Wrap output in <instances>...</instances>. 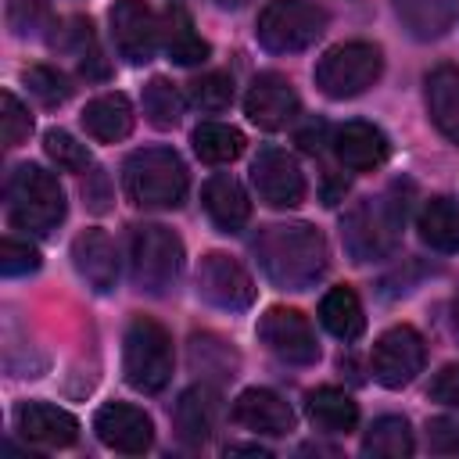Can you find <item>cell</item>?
<instances>
[{"label":"cell","instance_id":"cell-38","mask_svg":"<svg viewBox=\"0 0 459 459\" xmlns=\"http://www.w3.org/2000/svg\"><path fill=\"white\" fill-rule=\"evenodd\" d=\"M36 269H39V251L29 240L7 237L0 244V273L4 276H25V273H36Z\"/></svg>","mask_w":459,"mask_h":459},{"label":"cell","instance_id":"cell-12","mask_svg":"<svg viewBox=\"0 0 459 459\" xmlns=\"http://www.w3.org/2000/svg\"><path fill=\"white\" fill-rule=\"evenodd\" d=\"M108 25L115 50L129 65H147L154 57L161 43V22L143 0H115V7L108 11Z\"/></svg>","mask_w":459,"mask_h":459},{"label":"cell","instance_id":"cell-34","mask_svg":"<svg viewBox=\"0 0 459 459\" xmlns=\"http://www.w3.org/2000/svg\"><path fill=\"white\" fill-rule=\"evenodd\" d=\"M186 97L197 111H222L233 100V79L226 72H204L186 86Z\"/></svg>","mask_w":459,"mask_h":459},{"label":"cell","instance_id":"cell-41","mask_svg":"<svg viewBox=\"0 0 459 459\" xmlns=\"http://www.w3.org/2000/svg\"><path fill=\"white\" fill-rule=\"evenodd\" d=\"M82 197L93 212H108V201H111V186H108V172L104 169H90L86 179H82Z\"/></svg>","mask_w":459,"mask_h":459},{"label":"cell","instance_id":"cell-26","mask_svg":"<svg viewBox=\"0 0 459 459\" xmlns=\"http://www.w3.org/2000/svg\"><path fill=\"white\" fill-rule=\"evenodd\" d=\"M416 230L427 247H434L441 255H455L459 251V201L430 197L416 215Z\"/></svg>","mask_w":459,"mask_h":459},{"label":"cell","instance_id":"cell-4","mask_svg":"<svg viewBox=\"0 0 459 459\" xmlns=\"http://www.w3.org/2000/svg\"><path fill=\"white\" fill-rule=\"evenodd\" d=\"M122 186L140 208H179L190 179L172 147H140L122 165Z\"/></svg>","mask_w":459,"mask_h":459},{"label":"cell","instance_id":"cell-11","mask_svg":"<svg viewBox=\"0 0 459 459\" xmlns=\"http://www.w3.org/2000/svg\"><path fill=\"white\" fill-rule=\"evenodd\" d=\"M197 294L222 312H244L255 301V280L247 269L226 255V251H208L197 262Z\"/></svg>","mask_w":459,"mask_h":459},{"label":"cell","instance_id":"cell-29","mask_svg":"<svg viewBox=\"0 0 459 459\" xmlns=\"http://www.w3.org/2000/svg\"><path fill=\"white\" fill-rule=\"evenodd\" d=\"M412 452H416V437L405 416H377L362 437V455L409 459Z\"/></svg>","mask_w":459,"mask_h":459},{"label":"cell","instance_id":"cell-25","mask_svg":"<svg viewBox=\"0 0 459 459\" xmlns=\"http://www.w3.org/2000/svg\"><path fill=\"white\" fill-rule=\"evenodd\" d=\"M305 412H308L312 427L323 430V434H348V430H355V423H359V405H355V398H351L348 391H341V387H330V384L308 391Z\"/></svg>","mask_w":459,"mask_h":459},{"label":"cell","instance_id":"cell-39","mask_svg":"<svg viewBox=\"0 0 459 459\" xmlns=\"http://www.w3.org/2000/svg\"><path fill=\"white\" fill-rule=\"evenodd\" d=\"M427 445L437 455H459V416H437L427 423Z\"/></svg>","mask_w":459,"mask_h":459},{"label":"cell","instance_id":"cell-30","mask_svg":"<svg viewBox=\"0 0 459 459\" xmlns=\"http://www.w3.org/2000/svg\"><path fill=\"white\" fill-rule=\"evenodd\" d=\"M190 143H194V154L208 165H226L233 158H240L244 151V133L237 126H226V122H201L194 133H190Z\"/></svg>","mask_w":459,"mask_h":459},{"label":"cell","instance_id":"cell-6","mask_svg":"<svg viewBox=\"0 0 459 459\" xmlns=\"http://www.w3.org/2000/svg\"><path fill=\"white\" fill-rule=\"evenodd\" d=\"M122 373H126L129 387H136L143 394H158L169 387L172 337L158 319H151V316L129 319L126 337H122Z\"/></svg>","mask_w":459,"mask_h":459},{"label":"cell","instance_id":"cell-5","mask_svg":"<svg viewBox=\"0 0 459 459\" xmlns=\"http://www.w3.org/2000/svg\"><path fill=\"white\" fill-rule=\"evenodd\" d=\"M183 273V240L161 226V222H143L129 233V276L133 287L161 298L179 283Z\"/></svg>","mask_w":459,"mask_h":459},{"label":"cell","instance_id":"cell-8","mask_svg":"<svg viewBox=\"0 0 459 459\" xmlns=\"http://www.w3.org/2000/svg\"><path fill=\"white\" fill-rule=\"evenodd\" d=\"M326 11L312 0H269L258 14L255 36L269 54H298L326 32Z\"/></svg>","mask_w":459,"mask_h":459},{"label":"cell","instance_id":"cell-43","mask_svg":"<svg viewBox=\"0 0 459 459\" xmlns=\"http://www.w3.org/2000/svg\"><path fill=\"white\" fill-rule=\"evenodd\" d=\"M323 133H326L323 126H308V129L298 136V143H301L308 154H316V151H323Z\"/></svg>","mask_w":459,"mask_h":459},{"label":"cell","instance_id":"cell-13","mask_svg":"<svg viewBox=\"0 0 459 459\" xmlns=\"http://www.w3.org/2000/svg\"><path fill=\"white\" fill-rule=\"evenodd\" d=\"M251 183L269 208H294L305 201V172L280 147H262L251 161Z\"/></svg>","mask_w":459,"mask_h":459},{"label":"cell","instance_id":"cell-18","mask_svg":"<svg viewBox=\"0 0 459 459\" xmlns=\"http://www.w3.org/2000/svg\"><path fill=\"white\" fill-rule=\"evenodd\" d=\"M233 420L255 434H269V437H283L287 430H294V409L269 387H247L237 394L233 402Z\"/></svg>","mask_w":459,"mask_h":459},{"label":"cell","instance_id":"cell-9","mask_svg":"<svg viewBox=\"0 0 459 459\" xmlns=\"http://www.w3.org/2000/svg\"><path fill=\"white\" fill-rule=\"evenodd\" d=\"M258 341L269 348V355H276L287 366H312L319 359L316 330L308 316H301L298 308H265V316L258 319Z\"/></svg>","mask_w":459,"mask_h":459},{"label":"cell","instance_id":"cell-42","mask_svg":"<svg viewBox=\"0 0 459 459\" xmlns=\"http://www.w3.org/2000/svg\"><path fill=\"white\" fill-rule=\"evenodd\" d=\"M7 14H11V25L18 32H36L39 22L47 18V11H43L39 0H11V11Z\"/></svg>","mask_w":459,"mask_h":459},{"label":"cell","instance_id":"cell-14","mask_svg":"<svg viewBox=\"0 0 459 459\" xmlns=\"http://www.w3.org/2000/svg\"><path fill=\"white\" fill-rule=\"evenodd\" d=\"M93 430L97 437L122 455H143L154 445V423L140 405L129 402H108L97 409L93 416Z\"/></svg>","mask_w":459,"mask_h":459},{"label":"cell","instance_id":"cell-33","mask_svg":"<svg viewBox=\"0 0 459 459\" xmlns=\"http://www.w3.org/2000/svg\"><path fill=\"white\" fill-rule=\"evenodd\" d=\"M190 366L201 377H233L237 351L222 337H215V333H194V341H190Z\"/></svg>","mask_w":459,"mask_h":459},{"label":"cell","instance_id":"cell-28","mask_svg":"<svg viewBox=\"0 0 459 459\" xmlns=\"http://www.w3.org/2000/svg\"><path fill=\"white\" fill-rule=\"evenodd\" d=\"M319 323L337 337V341H355L366 330V312L362 301L351 287H333L319 301Z\"/></svg>","mask_w":459,"mask_h":459},{"label":"cell","instance_id":"cell-36","mask_svg":"<svg viewBox=\"0 0 459 459\" xmlns=\"http://www.w3.org/2000/svg\"><path fill=\"white\" fill-rule=\"evenodd\" d=\"M25 86H29V93H32L39 104H47V108H57V104H65V100L72 97L68 79H65L57 68H50V65H32V68H25Z\"/></svg>","mask_w":459,"mask_h":459},{"label":"cell","instance_id":"cell-7","mask_svg":"<svg viewBox=\"0 0 459 459\" xmlns=\"http://www.w3.org/2000/svg\"><path fill=\"white\" fill-rule=\"evenodd\" d=\"M384 72V54L377 43L369 39H348V43H337L330 47L319 61H316V86L323 97L330 100H351V97H362L369 86H377Z\"/></svg>","mask_w":459,"mask_h":459},{"label":"cell","instance_id":"cell-37","mask_svg":"<svg viewBox=\"0 0 459 459\" xmlns=\"http://www.w3.org/2000/svg\"><path fill=\"white\" fill-rule=\"evenodd\" d=\"M0 126H4V147H18L32 133V115L11 90L0 93Z\"/></svg>","mask_w":459,"mask_h":459},{"label":"cell","instance_id":"cell-46","mask_svg":"<svg viewBox=\"0 0 459 459\" xmlns=\"http://www.w3.org/2000/svg\"><path fill=\"white\" fill-rule=\"evenodd\" d=\"M215 4H219V7H226V11H237V7H244L247 0H215Z\"/></svg>","mask_w":459,"mask_h":459},{"label":"cell","instance_id":"cell-31","mask_svg":"<svg viewBox=\"0 0 459 459\" xmlns=\"http://www.w3.org/2000/svg\"><path fill=\"white\" fill-rule=\"evenodd\" d=\"M143 115L154 129H172L183 118V93L165 75H154L143 86Z\"/></svg>","mask_w":459,"mask_h":459},{"label":"cell","instance_id":"cell-45","mask_svg":"<svg viewBox=\"0 0 459 459\" xmlns=\"http://www.w3.org/2000/svg\"><path fill=\"white\" fill-rule=\"evenodd\" d=\"M452 333H455V341H459V294L452 298Z\"/></svg>","mask_w":459,"mask_h":459},{"label":"cell","instance_id":"cell-17","mask_svg":"<svg viewBox=\"0 0 459 459\" xmlns=\"http://www.w3.org/2000/svg\"><path fill=\"white\" fill-rule=\"evenodd\" d=\"M72 265L97 294H111L118 283V251L104 230H82L72 240Z\"/></svg>","mask_w":459,"mask_h":459},{"label":"cell","instance_id":"cell-22","mask_svg":"<svg viewBox=\"0 0 459 459\" xmlns=\"http://www.w3.org/2000/svg\"><path fill=\"white\" fill-rule=\"evenodd\" d=\"M423 93L434 129L445 140L459 143V65H437L434 72H427Z\"/></svg>","mask_w":459,"mask_h":459},{"label":"cell","instance_id":"cell-3","mask_svg":"<svg viewBox=\"0 0 459 459\" xmlns=\"http://www.w3.org/2000/svg\"><path fill=\"white\" fill-rule=\"evenodd\" d=\"M7 219L14 230L22 233H32V237H47L54 233L61 222H65V190L57 183L54 172H47L43 165H18L11 176H7Z\"/></svg>","mask_w":459,"mask_h":459},{"label":"cell","instance_id":"cell-40","mask_svg":"<svg viewBox=\"0 0 459 459\" xmlns=\"http://www.w3.org/2000/svg\"><path fill=\"white\" fill-rule=\"evenodd\" d=\"M430 398L441 405H455L459 409V362L441 366V373L430 380Z\"/></svg>","mask_w":459,"mask_h":459},{"label":"cell","instance_id":"cell-24","mask_svg":"<svg viewBox=\"0 0 459 459\" xmlns=\"http://www.w3.org/2000/svg\"><path fill=\"white\" fill-rule=\"evenodd\" d=\"M82 129L97 143H118L133 133V104L126 93H100L82 108Z\"/></svg>","mask_w":459,"mask_h":459},{"label":"cell","instance_id":"cell-27","mask_svg":"<svg viewBox=\"0 0 459 459\" xmlns=\"http://www.w3.org/2000/svg\"><path fill=\"white\" fill-rule=\"evenodd\" d=\"M161 39H165V54L176 65H201L212 47L201 39V32L194 29V18L186 14L183 4H169L165 22H161Z\"/></svg>","mask_w":459,"mask_h":459},{"label":"cell","instance_id":"cell-44","mask_svg":"<svg viewBox=\"0 0 459 459\" xmlns=\"http://www.w3.org/2000/svg\"><path fill=\"white\" fill-rule=\"evenodd\" d=\"M237 452H244V455H269L262 445H230L226 448V455H237Z\"/></svg>","mask_w":459,"mask_h":459},{"label":"cell","instance_id":"cell-23","mask_svg":"<svg viewBox=\"0 0 459 459\" xmlns=\"http://www.w3.org/2000/svg\"><path fill=\"white\" fill-rule=\"evenodd\" d=\"M394 18L412 39H441L459 22V0H391Z\"/></svg>","mask_w":459,"mask_h":459},{"label":"cell","instance_id":"cell-16","mask_svg":"<svg viewBox=\"0 0 459 459\" xmlns=\"http://www.w3.org/2000/svg\"><path fill=\"white\" fill-rule=\"evenodd\" d=\"M222 420V394L212 387V384H194L179 394L176 409H172V423H176V434L179 441L186 445H204L215 427Z\"/></svg>","mask_w":459,"mask_h":459},{"label":"cell","instance_id":"cell-35","mask_svg":"<svg viewBox=\"0 0 459 459\" xmlns=\"http://www.w3.org/2000/svg\"><path fill=\"white\" fill-rule=\"evenodd\" d=\"M43 147H47V158H50L57 169H65V172H86V169H90V151H86V143H79V140H75L72 133H65V129H47Z\"/></svg>","mask_w":459,"mask_h":459},{"label":"cell","instance_id":"cell-15","mask_svg":"<svg viewBox=\"0 0 459 459\" xmlns=\"http://www.w3.org/2000/svg\"><path fill=\"white\" fill-rule=\"evenodd\" d=\"M301 100H298V90L287 75L280 72H258L247 86V97H244V111L247 118L258 126V129H283L294 122Z\"/></svg>","mask_w":459,"mask_h":459},{"label":"cell","instance_id":"cell-20","mask_svg":"<svg viewBox=\"0 0 459 459\" xmlns=\"http://www.w3.org/2000/svg\"><path fill=\"white\" fill-rule=\"evenodd\" d=\"M14 427L22 430V437L47 445V448H65L79 437L75 416L50 405V402H22L14 412Z\"/></svg>","mask_w":459,"mask_h":459},{"label":"cell","instance_id":"cell-10","mask_svg":"<svg viewBox=\"0 0 459 459\" xmlns=\"http://www.w3.org/2000/svg\"><path fill=\"white\" fill-rule=\"evenodd\" d=\"M423 362H427V344H423L420 330H412V326H405V323L384 330V333L377 337L373 351H369V366H373L377 384H384V387H391V391L412 384L416 373L423 369Z\"/></svg>","mask_w":459,"mask_h":459},{"label":"cell","instance_id":"cell-19","mask_svg":"<svg viewBox=\"0 0 459 459\" xmlns=\"http://www.w3.org/2000/svg\"><path fill=\"white\" fill-rule=\"evenodd\" d=\"M333 154L344 169L351 172H369L380 169L387 161V136L384 129H377L373 122H344L341 129H333Z\"/></svg>","mask_w":459,"mask_h":459},{"label":"cell","instance_id":"cell-1","mask_svg":"<svg viewBox=\"0 0 459 459\" xmlns=\"http://www.w3.org/2000/svg\"><path fill=\"white\" fill-rule=\"evenodd\" d=\"M251 255L262 276L280 290H308L330 265L326 237L312 222H269L255 233Z\"/></svg>","mask_w":459,"mask_h":459},{"label":"cell","instance_id":"cell-32","mask_svg":"<svg viewBox=\"0 0 459 459\" xmlns=\"http://www.w3.org/2000/svg\"><path fill=\"white\" fill-rule=\"evenodd\" d=\"M61 47L75 57V65H79V72L86 79H104L108 75V61L100 57L97 39H93V25L86 18H72V29H65Z\"/></svg>","mask_w":459,"mask_h":459},{"label":"cell","instance_id":"cell-21","mask_svg":"<svg viewBox=\"0 0 459 459\" xmlns=\"http://www.w3.org/2000/svg\"><path fill=\"white\" fill-rule=\"evenodd\" d=\"M201 204L208 212V219L222 230V233H240L251 219V201L244 194V186L230 176V172H215L204 186H201Z\"/></svg>","mask_w":459,"mask_h":459},{"label":"cell","instance_id":"cell-2","mask_svg":"<svg viewBox=\"0 0 459 459\" xmlns=\"http://www.w3.org/2000/svg\"><path fill=\"white\" fill-rule=\"evenodd\" d=\"M409 190L412 183L394 179L384 194H369L341 215V244L351 262L366 265L394 255L405 215H409Z\"/></svg>","mask_w":459,"mask_h":459}]
</instances>
